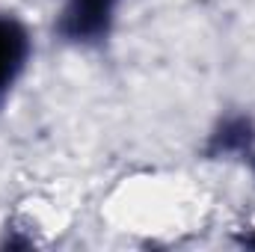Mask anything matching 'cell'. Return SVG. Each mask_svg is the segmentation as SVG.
Listing matches in <instances>:
<instances>
[{
  "label": "cell",
  "mask_w": 255,
  "mask_h": 252,
  "mask_svg": "<svg viewBox=\"0 0 255 252\" xmlns=\"http://www.w3.org/2000/svg\"><path fill=\"white\" fill-rule=\"evenodd\" d=\"M119 3L122 0H65L57 33L77 48H95L107 42Z\"/></svg>",
  "instance_id": "cell-1"
},
{
  "label": "cell",
  "mask_w": 255,
  "mask_h": 252,
  "mask_svg": "<svg viewBox=\"0 0 255 252\" xmlns=\"http://www.w3.org/2000/svg\"><path fill=\"white\" fill-rule=\"evenodd\" d=\"M30 57H33V39L27 24L15 12H0V107L24 77Z\"/></svg>",
  "instance_id": "cell-2"
},
{
  "label": "cell",
  "mask_w": 255,
  "mask_h": 252,
  "mask_svg": "<svg viewBox=\"0 0 255 252\" xmlns=\"http://www.w3.org/2000/svg\"><path fill=\"white\" fill-rule=\"evenodd\" d=\"M255 148V122L247 113L223 116L208 136L205 154L208 157H250Z\"/></svg>",
  "instance_id": "cell-3"
},
{
  "label": "cell",
  "mask_w": 255,
  "mask_h": 252,
  "mask_svg": "<svg viewBox=\"0 0 255 252\" xmlns=\"http://www.w3.org/2000/svg\"><path fill=\"white\" fill-rule=\"evenodd\" d=\"M241 244H244V247H250V250H255V232H253V235H244V238H241Z\"/></svg>",
  "instance_id": "cell-4"
},
{
  "label": "cell",
  "mask_w": 255,
  "mask_h": 252,
  "mask_svg": "<svg viewBox=\"0 0 255 252\" xmlns=\"http://www.w3.org/2000/svg\"><path fill=\"white\" fill-rule=\"evenodd\" d=\"M247 163H250V169H253V175H255V148H253V154L247 157Z\"/></svg>",
  "instance_id": "cell-5"
}]
</instances>
